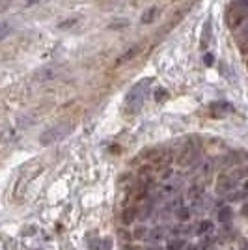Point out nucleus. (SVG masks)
I'll list each match as a JSON object with an SVG mask.
<instances>
[{"instance_id":"obj_1","label":"nucleus","mask_w":248,"mask_h":250,"mask_svg":"<svg viewBox=\"0 0 248 250\" xmlns=\"http://www.w3.org/2000/svg\"><path fill=\"white\" fill-rule=\"evenodd\" d=\"M149 86H151V79H144V81H140V83L135 84V86L131 88V92L125 97V104H124L127 114H136V112L142 108Z\"/></svg>"},{"instance_id":"obj_2","label":"nucleus","mask_w":248,"mask_h":250,"mask_svg":"<svg viewBox=\"0 0 248 250\" xmlns=\"http://www.w3.org/2000/svg\"><path fill=\"white\" fill-rule=\"evenodd\" d=\"M248 17V0H233L229 2L224 13V19L229 28H237L239 24L247 21Z\"/></svg>"},{"instance_id":"obj_3","label":"nucleus","mask_w":248,"mask_h":250,"mask_svg":"<svg viewBox=\"0 0 248 250\" xmlns=\"http://www.w3.org/2000/svg\"><path fill=\"white\" fill-rule=\"evenodd\" d=\"M69 133H71V124L52 125V127H49L45 133H41V136H40V144H41V146H51V144H56V142L63 140Z\"/></svg>"},{"instance_id":"obj_4","label":"nucleus","mask_w":248,"mask_h":250,"mask_svg":"<svg viewBox=\"0 0 248 250\" xmlns=\"http://www.w3.org/2000/svg\"><path fill=\"white\" fill-rule=\"evenodd\" d=\"M198 155V147L196 144H192V142H188L185 147H183V151H181V155L177 157V161H179V165L181 167H188Z\"/></svg>"},{"instance_id":"obj_5","label":"nucleus","mask_w":248,"mask_h":250,"mask_svg":"<svg viewBox=\"0 0 248 250\" xmlns=\"http://www.w3.org/2000/svg\"><path fill=\"white\" fill-rule=\"evenodd\" d=\"M235 188V177L227 176V174H222V176L217 179V192L218 194H227Z\"/></svg>"},{"instance_id":"obj_6","label":"nucleus","mask_w":248,"mask_h":250,"mask_svg":"<svg viewBox=\"0 0 248 250\" xmlns=\"http://www.w3.org/2000/svg\"><path fill=\"white\" fill-rule=\"evenodd\" d=\"M140 49H142L140 45H135V47H131L129 51H125L122 56H118V58H116V67H122V65L131 62L133 58H136V56L140 54Z\"/></svg>"},{"instance_id":"obj_7","label":"nucleus","mask_w":248,"mask_h":250,"mask_svg":"<svg viewBox=\"0 0 248 250\" xmlns=\"http://www.w3.org/2000/svg\"><path fill=\"white\" fill-rule=\"evenodd\" d=\"M211 34H213V24H211V21H207L202 28V38H200V49L202 51H207V47L211 43Z\"/></svg>"},{"instance_id":"obj_8","label":"nucleus","mask_w":248,"mask_h":250,"mask_svg":"<svg viewBox=\"0 0 248 250\" xmlns=\"http://www.w3.org/2000/svg\"><path fill=\"white\" fill-rule=\"evenodd\" d=\"M231 215H233L231 208H229V206H224V208H220V211H218V220H220V222H227V220L231 219Z\"/></svg>"},{"instance_id":"obj_9","label":"nucleus","mask_w":248,"mask_h":250,"mask_svg":"<svg viewBox=\"0 0 248 250\" xmlns=\"http://www.w3.org/2000/svg\"><path fill=\"white\" fill-rule=\"evenodd\" d=\"M155 15H157V8H155V6H151L149 10H145L144 13H142V22H144V24H147V22H153Z\"/></svg>"},{"instance_id":"obj_10","label":"nucleus","mask_w":248,"mask_h":250,"mask_svg":"<svg viewBox=\"0 0 248 250\" xmlns=\"http://www.w3.org/2000/svg\"><path fill=\"white\" fill-rule=\"evenodd\" d=\"M135 219H138V213H136V209L129 208L124 211V222L125 224H129V222H133Z\"/></svg>"},{"instance_id":"obj_11","label":"nucleus","mask_w":248,"mask_h":250,"mask_svg":"<svg viewBox=\"0 0 248 250\" xmlns=\"http://www.w3.org/2000/svg\"><path fill=\"white\" fill-rule=\"evenodd\" d=\"M11 34V24L10 22H0V42L6 40Z\"/></svg>"},{"instance_id":"obj_12","label":"nucleus","mask_w":248,"mask_h":250,"mask_svg":"<svg viewBox=\"0 0 248 250\" xmlns=\"http://www.w3.org/2000/svg\"><path fill=\"white\" fill-rule=\"evenodd\" d=\"M40 77H41V83H49V81H52L56 77V73L52 71L51 67H45L41 73H40Z\"/></svg>"},{"instance_id":"obj_13","label":"nucleus","mask_w":248,"mask_h":250,"mask_svg":"<svg viewBox=\"0 0 248 250\" xmlns=\"http://www.w3.org/2000/svg\"><path fill=\"white\" fill-rule=\"evenodd\" d=\"M213 229V222H209V220H202L200 222V226H198V233H207V231H211Z\"/></svg>"},{"instance_id":"obj_14","label":"nucleus","mask_w":248,"mask_h":250,"mask_svg":"<svg viewBox=\"0 0 248 250\" xmlns=\"http://www.w3.org/2000/svg\"><path fill=\"white\" fill-rule=\"evenodd\" d=\"M188 217H190V211H188L186 208L177 209V219L179 220H183V222H185V220H188Z\"/></svg>"},{"instance_id":"obj_15","label":"nucleus","mask_w":248,"mask_h":250,"mask_svg":"<svg viewBox=\"0 0 248 250\" xmlns=\"http://www.w3.org/2000/svg\"><path fill=\"white\" fill-rule=\"evenodd\" d=\"M202 192H204V188H202V185H194V187L190 188L188 196H190V198H198V196H200Z\"/></svg>"},{"instance_id":"obj_16","label":"nucleus","mask_w":248,"mask_h":250,"mask_svg":"<svg viewBox=\"0 0 248 250\" xmlns=\"http://www.w3.org/2000/svg\"><path fill=\"white\" fill-rule=\"evenodd\" d=\"M77 21H79V19H77V17H73V19H67V22H62V24H58V28H69V26H75V24H77Z\"/></svg>"},{"instance_id":"obj_17","label":"nucleus","mask_w":248,"mask_h":250,"mask_svg":"<svg viewBox=\"0 0 248 250\" xmlns=\"http://www.w3.org/2000/svg\"><path fill=\"white\" fill-rule=\"evenodd\" d=\"M183 243L181 241H177V239H172L170 243H168V250H179V247H181Z\"/></svg>"},{"instance_id":"obj_18","label":"nucleus","mask_w":248,"mask_h":250,"mask_svg":"<svg viewBox=\"0 0 248 250\" xmlns=\"http://www.w3.org/2000/svg\"><path fill=\"white\" fill-rule=\"evenodd\" d=\"M166 95H168V92L163 90V88H159V90L155 92V99L157 101H163V99H166Z\"/></svg>"},{"instance_id":"obj_19","label":"nucleus","mask_w":248,"mask_h":250,"mask_svg":"<svg viewBox=\"0 0 248 250\" xmlns=\"http://www.w3.org/2000/svg\"><path fill=\"white\" fill-rule=\"evenodd\" d=\"M174 185H165V188H163V190H161V194H163V196H170V194H174Z\"/></svg>"},{"instance_id":"obj_20","label":"nucleus","mask_w":248,"mask_h":250,"mask_svg":"<svg viewBox=\"0 0 248 250\" xmlns=\"http://www.w3.org/2000/svg\"><path fill=\"white\" fill-rule=\"evenodd\" d=\"M13 0H0V11H6L11 6Z\"/></svg>"},{"instance_id":"obj_21","label":"nucleus","mask_w":248,"mask_h":250,"mask_svg":"<svg viewBox=\"0 0 248 250\" xmlns=\"http://www.w3.org/2000/svg\"><path fill=\"white\" fill-rule=\"evenodd\" d=\"M204 62H206L207 65H211V63L215 62V58H213V54H209V52H207L206 56H204Z\"/></svg>"},{"instance_id":"obj_22","label":"nucleus","mask_w":248,"mask_h":250,"mask_svg":"<svg viewBox=\"0 0 248 250\" xmlns=\"http://www.w3.org/2000/svg\"><path fill=\"white\" fill-rule=\"evenodd\" d=\"M38 2H41V0H26V6H34V4H38Z\"/></svg>"},{"instance_id":"obj_23","label":"nucleus","mask_w":248,"mask_h":250,"mask_svg":"<svg viewBox=\"0 0 248 250\" xmlns=\"http://www.w3.org/2000/svg\"><path fill=\"white\" fill-rule=\"evenodd\" d=\"M185 250H198V247H196V245H186Z\"/></svg>"},{"instance_id":"obj_24","label":"nucleus","mask_w":248,"mask_h":250,"mask_svg":"<svg viewBox=\"0 0 248 250\" xmlns=\"http://www.w3.org/2000/svg\"><path fill=\"white\" fill-rule=\"evenodd\" d=\"M243 188H245V190L248 192V179H245V183H243Z\"/></svg>"},{"instance_id":"obj_25","label":"nucleus","mask_w":248,"mask_h":250,"mask_svg":"<svg viewBox=\"0 0 248 250\" xmlns=\"http://www.w3.org/2000/svg\"><path fill=\"white\" fill-rule=\"evenodd\" d=\"M243 213H247V215H248V204L245 206V208H243Z\"/></svg>"}]
</instances>
